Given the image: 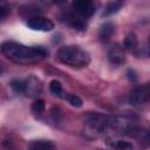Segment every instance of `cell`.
Returning <instances> with one entry per match:
<instances>
[{
    "mask_svg": "<svg viewBox=\"0 0 150 150\" xmlns=\"http://www.w3.org/2000/svg\"><path fill=\"white\" fill-rule=\"evenodd\" d=\"M1 53L11 61L19 64H30L43 60L48 50L42 46H23L14 41H6L1 45Z\"/></svg>",
    "mask_w": 150,
    "mask_h": 150,
    "instance_id": "obj_1",
    "label": "cell"
},
{
    "mask_svg": "<svg viewBox=\"0 0 150 150\" xmlns=\"http://www.w3.org/2000/svg\"><path fill=\"white\" fill-rule=\"evenodd\" d=\"M57 60L70 67H86L90 62V55L87 50L81 48L80 46H64L61 47L57 52Z\"/></svg>",
    "mask_w": 150,
    "mask_h": 150,
    "instance_id": "obj_2",
    "label": "cell"
},
{
    "mask_svg": "<svg viewBox=\"0 0 150 150\" xmlns=\"http://www.w3.org/2000/svg\"><path fill=\"white\" fill-rule=\"evenodd\" d=\"M84 123L94 131L96 132H107L110 130H120L121 129V120L108 116V115H102L97 112H90L86 115L84 117Z\"/></svg>",
    "mask_w": 150,
    "mask_h": 150,
    "instance_id": "obj_3",
    "label": "cell"
},
{
    "mask_svg": "<svg viewBox=\"0 0 150 150\" xmlns=\"http://www.w3.org/2000/svg\"><path fill=\"white\" fill-rule=\"evenodd\" d=\"M150 101V82L136 87L129 96V102L132 105H141Z\"/></svg>",
    "mask_w": 150,
    "mask_h": 150,
    "instance_id": "obj_4",
    "label": "cell"
},
{
    "mask_svg": "<svg viewBox=\"0 0 150 150\" xmlns=\"http://www.w3.org/2000/svg\"><path fill=\"white\" fill-rule=\"evenodd\" d=\"M71 8L80 18H90L95 13V5L89 0H75L71 2Z\"/></svg>",
    "mask_w": 150,
    "mask_h": 150,
    "instance_id": "obj_5",
    "label": "cell"
},
{
    "mask_svg": "<svg viewBox=\"0 0 150 150\" xmlns=\"http://www.w3.org/2000/svg\"><path fill=\"white\" fill-rule=\"evenodd\" d=\"M27 27L33 30H41V32H50L54 28V23L52 20L43 18V16H33L29 18L26 22Z\"/></svg>",
    "mask_w": 150,
    "mask_h": 150,
    "instance_id": "obj_6",
    "label": "cell"
},
{
    "mask_svg": "<svg viewBox=\"0 0 150 150\" xmlns=\"http://www.w3.org/2000/svg\"><path fill=\"white\" fill-rule=\"evenodd\" d=\"M108 59H109L110 63H112L115 66L122 64L125 61V54H124L123 47L118 43L112 45L108 50Z\"/></svg>",
    "mask_w": 150,
    "mask_h": 150,
    "instance_id": "obj_7",
    "label": "cell"
},
{
    "mask_svg": "<svg viewBox=\"0 0 150 150\" xmlns=\"http://www.w3.org/2000/svg\"><path fill=\"white\" fill-rule=\"evenodd\" d=\"M66 23H68L70 27H73L74 29H79V30H84L87 27V23L84 22V20L82 18H80L79 15H74L70 13H66L63 19H62Z\"/></svg>",
    "mask_w": 150,
    "mask_h": 150,
    "instance_id": "obj_8",
    "label": "cell"
},
{
    "mask_svg": "<svg viewBox=\"0 0 150 150\" xmlns=\"http://www.w3.org/2000/svg\"><path fill=\"white\" fill-rule=\"evenodd\" d=\"M55 145L48 139H34L28 144V150H54Z\"/></svg>",
    "mask_w": 150,
    "mask_h": 150,
    "instance_id": "obj_9",
    "label": "cell"
},
{
    "mask_svg": "<svg viewBox=\"0 0 150 150\" xmlns=\"http://www.w3.org/2000/svg\"><path fill=\"white\" fill-rule=\"evenodd\" d=\"M115 32V27L111 22H105L103 23L101 27H100V30H98V36L102 39V40H108Z\"/></svg>",
    "mask_w": 150,
    "mask_h": 150,
    "instance_id": "obj_10",
    "label": "cell"
},
{
    "mask_svg": "<svg viewBox=\"0 0 150 150\" xmlns=\"http://www.w3.org/2000/svg\"><path fill=\"white\" fill-rule=\"evenodd\" d=\"M123 46L125 49H128L130 52H135L137 49V46H138V41H137L136 35L134 33H129L124 39Z\"/></svg>",
    "mask_w": 150,
    "mask_h": 150,
    "instance_id": "obj_11",
    "label": "cell"
},
{
    "mask_svg": "<svg viewBox=\"0 0 150 150\" xmlns=\"http://www.w3.org/2000/svg\"><path fill=\"white\" fill-rule=\"evenodd\" d=\"M122 6H123V2H122V1H112V2H109V4L105 6V8H104L102 15H103V16H108V15L115 14L116 12H118V11L121 9Z\"/></svg>",
    "mask_w": 150,
    "mask_h": 150,
    "instance_id": "obj_12",
    "label": "cell"
},
{
    "mask_svg": "<svg viewBox=\"0 0 150 150\" xmlns=\"http://www.w3.org/2000/svg\"><path fill=\"white\" fill-rule=\"evenodd\" d=\"M11 88L15 91V93H26L27 90V81H22V80H12L11 81Z\"/></svg>",
    "mask_w": 150,
    "mask_h": 150,
    "instance_id": "obj_13",
    "label": "cell"
},
{
    "mask_svg": "<svg viewBox=\"0 0 150 150\" xmlns=\"http://www.w3.org/2000/svg\"><path fill=\"white\" fill-rule=\"evenodd\" d=\"M64 98L68 101V103H70L73 107H76V108H80V107H82V100L77 96V95H75V94H67L66 96H64Z\"/></svg>",
    "mask_w": 150,
    "mask_h": 150,
    "instance_id": "obj_14",
    "label": "cell"
},
{
    "mask_svg": "<svg viewBox=\"0 0 150 150\" xmlns=\"http://www.w3.org/2000/svg\"><path fill=\"white\" fill-rule=\"evenodd\" d=\"M49 89H50L52 94H54V95H56V96H61V94H62V84H61V82L57 81V80H53V81L50 82Z\"/></svg>",
    "mask_w": 150,
    "mask_h": 150,
    "instance_id": "obj_15",
    "label": "cell"
},
{
    "mask_svg": "<svg viewBox=\"0 0 150 150\" xmlns=\"http://www.w3.org/2000/svg\"><path fill=\"white\" fill-rule=\"evenodd\" d=\"M111 145L115 150H132L134 149L132 144L129 142H125V141H116Z\"/></svg>",
    "mask_w": 150,
    "mask_h": 150,
    "instance_id": "obj_16",
    "label": "cell"
},
{
    "mask_svg": "<svg viewBox=\"0 0 150 150\" xmlns=\"http://www.w3.org/2000/svg\"><path fill=\"white\" fill-rule=\"evenodd\" d=\"M45 110V101L43 100H36L32 104V111L34 114H42Z\"/></svg>",
    "mask_w": 150,
    "mask_h": 150,
    "instance_id": "obj_17",
    "label": "cell"
},
{
    "mask_svg": "<svg viewBox=\"0 0 150 150\" xmlns=\"http://www.w3.org/2000/svg\"><path fill=\"white\" fill-rule=\"evenodd\" d=\"M142 142H143V144H144V145L150 146V128L144 132L143 138H142Z\"/></svg>",
    "mask_w": 150,
    "mask_h": 150,
    "instance_id": "obj_18",
    "label": "cell"
},
{
    "mask_svg": "<svg viewBox=\"0 0 150 150\" xmlns=\"http://www.w3.org/2000/svg\"><path fill=\"white\" fill-rule=\"evenodd\" d=\"M8 12H9V8L7 6H5V5H1L0 6V18L1 19H5Z\"/></svg>",
    "mask_w": 150,
    "mask_h": 150,
    "instance_id": "obj_19",
    "label": "cell"
},
{
    "mask_svg": "<svg viewBox=\"0 0 150 150\" xmlns=\"http://www.w3.org/2000/svg\"><path fill=\"white\" fill-rule=\"evenodd\" d=\"M127 74H128V79H129L130 81H132V82L136 81L137 77H136V74H135V71H134L132 69H129V70L127 71Z\"/></svg>",
    "mask_w": 150,
    "mask_h": 150,
    "instance_id": "obj_20",
    "label": "cell"
},
{
    "mask_svg": "<svg viewBox=\"0 0 150 150\" xmlns=\"http://www.w3.org/2000/svg\"><path fill=\"white\" fill-rule=\"evenodd\" d=\"M148 54L150 56V38H149V42H148Z\"/></svg>",
    "mask_w": 150,
    "mask_h": 150,
    "instance_id": "obj_21",
    "label": "cell"
}]
</instances>
